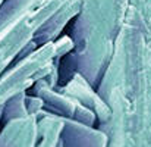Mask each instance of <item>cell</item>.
I'll return each mask as SVG.
<instances>
[{
    "label": "cell",
    "instance_id": "cell-1",
    "mask_svg": "<svg viewBox=\"0 0 151 147\" xmlns=\"http://www.w3.org/2000/svg\"><path fill=\"white\" fill-rule=\"evenodd\" d=\"M128 9L129 0H82L72 28L75 47L69 57L94 87H99L110 62Z\"/></svg>",
    "mask_w": 151,
    "mask_h": 147
},
{
    "label": "cell",
    "instance_id": "cell-3",
    "mask_svg": "<svg viewBox=\"0 0 151 147\" xmlns=\"http://www.w3.org/2000/svg\"><path fill=\"white\" fill-rule=\"evenodd\" d=\"M81 4H82V0H66L50 18L37 30V33H35L32 40L38 46L56 41L62 35V31L65 30V27L72 19H75L79 15Z\"/></svg>",
    "mask_w": 151,
    "mask_h": 147
},
{
    "label": "cell",
    "instance_id": "cell-4",
    "mask_svg": "<svg viewBox=\"0 0 151 147\" xmlns=\"http://www.w3.org/2000/svg\"><path fill=\"white\" fill-rule=\"evenodd\" d=\"M59 90H62L63 93L72 96L76 98L81 104L90 107L91 110H94L99 116H103V119H106L107 116H110V107L109 104L104 101V98L99 94V91H94V85L90 84V81L79 74L78 71L72 75V78L59 87Z\"/></svg>",
    "mask_w": 151,
    "mask_h": 147
},
{
    "label": "cell",
    "instance_id": "cell-2",
    "mask_svg": "<svg viewBox=\"0 0 151 147\" xmlns=\"http://www.w3.org/2000/svg\"><path fill=\"white\" fill-rule=\"evenodd\" d=\"M56 62L54 41L38 46L32 53L16 59L0 75V107L10 97L27 91L50 74Z\"/></svg>",
    "mask_w": 151,
    "mask_h": 147
},
{
    "label": "cell",
    "instance_id": "cell-6",
    "mask_svg": "<svg viewBox=\"0 0 151 147\" xmlns=\"http://www.w3.org/2000/svg\"><path fill=\"white\" fill-rule=\"evenodd\" d=\"M129 6L141 13L145 24L151 28V0H129Z\"/></svg>",
    "mask_w": 151,
    "mask_h": 147
},
{
    "label": "cell",
    "instance_id": "cell-7",
    "mask_svg": "<svg viewBox=\"0 0 151 147\" xmlns=\"http://www.w3.org/2000/svg\"><path fill=\"white\" fill-rule=\"evenodd\" d=\"M3 1H4V0H0V6H1V4H3Z\"/></svg>",
    "mask_w": 151,
    "mask_h": 147
},
{
    "label": "cell",
    "instance_id": "cell-5",
    "mask_svg": "<svg viewBox=\"0 0 151 147\" xmlns=\"http://www.w3.org/2000/svg\"><path fill=\"white\" fill-rule=\"evenodd\" d=\"M75 47L72 37L69 35H60L56 41H54V49H56V59H63L65 56H68Z\"/></svg>",
    "mask_w": 151,
    "mask_h": 147
}]
</instances>
